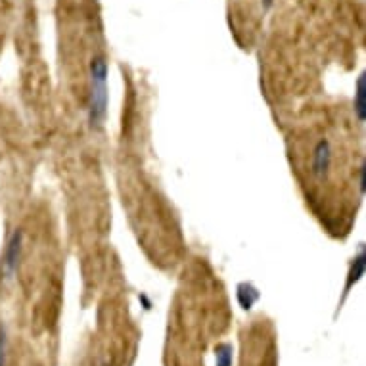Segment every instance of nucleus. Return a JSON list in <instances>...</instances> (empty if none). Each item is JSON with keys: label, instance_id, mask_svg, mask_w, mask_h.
Masks as SVG:
<instances>
[{"label": "nucleus", "instance_id": "nucleus-2", "mask_svg": "<svg viewBox=\"0 0 366 366\" xmlns=\"http://www.w3.org/2000/svg\"><path fill=\"white\" fill-rule=\"evenodd\" d=\"M22 255H24V230L16 228L6 241V250H4L2 263H0L2 280L10 282L16 278L19 263H22Z\"/></svg>", "mask_w": 366, "mask_h": 366}, {"label": "nucleus", "instance_id": "nucleus-1", "mask_svg": "<svg viewBox=\"0 0 366 366\" xmlns=\"http://www.w3.org/2000/svg\"><path fill=\"white\" fill-rule=\"evenodd\" d=\"M108 62L104 56H94L90 62V93H88V123L98 131L108 117Z\"/></svg>", "mask_w": 366, "mask_h": 366}, {"label": "nucleus", "instance_id": "nucleus-9", "mask_svg": "<svg viewBox=\"0 0 366 366\" xmlns=\"http://www.w3.org/2000/svg\"><path fill=\"white\" fill-rule=\"evenodd\" d=\"M365 164L360 165V169H358V188H360V192L365 194Z\"/></svg>", "mask_w": 366, "mask_h": 366}, {"label": "nucleus", "instance_id": "nucleus-5", "mask_svg": "<svg viewBox=\"0 0 366 366\" xmlns=\"http://www.w3.org/2000/svg\"><path fill=\"white\" fill-rule=\"evenodd\" d=\"M353 109L357 116L358 123L366 121V75L360 73L355 85V98H353Z\"/></svg>", "mask_w": 366, "mask_h": 366}, {"label": "nucleus", "instance_id": "nucleus-7", "mask_svg": "<svg viewBox=\"0 0 366 366\" xmlns=\"http://www.w3.org/2000/svg\"><path fill=\"white\" fill-rule=\"evenodd\" d=\"M232 345L230 343H218L215 347V360L217 366H232Z\"/></svg>", "mask_w": 366, "mask_h": 366}, {"label": "nucleus", "instance_id": "nucleus-4", "mask_svg": "<svg viewBox=\"0 0 366 366\" xmlns=\"http://www.w3.org/2000/svg\"><path fill=\"white\" fill-rule=\"evenodd\" d=\"M365 265H366V255H365V246H360V250L358 253L353 257L349 266V273H347V282H345V296L349 294V289L357 284L360 278H363V274H365Z\"/></svg>", "mask_w": 366, "mask_h": 366}, {"label": "nucleus", "instance_id": "nucleus-3", "mask_svg": "<svg viewBox=\"0 0 366 366\" xmlns=\"http://www.w3.org/2000/svg\"><path fill=\"white\" fill-rule=\"evenodd\" d=\"M332 144L326 138H320L317 142V146L312 148V157H311V173L315 179H326L330 167H332Z\"/></svg>", "mask_w": 366, "mask_h": 366}, {"label": "nucleus", "instance_id": "nucleus-8", "mask_svg": "<svg viewBox=\"0 0 366 366\" xmlns=\"http://www.w3.org/2000/svg\"><path fill=\"white\" fill-rule=\"evenodd\" d=\"M8 363V334L6 328L0 324V366H6Z\"/></svg>", "mask_w": 366, "mask_h": 366}, {"label": "nucleus", "instance_id": "nucleus-6", "mask_svg": "<svg viewBox=\"0 0 366 366\" xmlns=\"http://www.w3.org/2000/svg\"><path fill=\"white\" fill-rule=\"evenodd\" d=\"M259 297V289L250 284V282H241L238 284V288H236V299H238V303H240L241 309H246V311H250L253 305L257 303Z\"/></svg>", "mask_w": 366, "mask_h": 366}, {"label": "nucleus", "instance_id": "nucleus-10", "mask_svg": "<svg viewBox=\"0 0 366 366\" xmlns=\"http://www.w3.org/2000/svg\"><path fill=\"white\" fill-rule=\"evenodd\" d=\"M261 2H263V8L269 10V8H271V6H273L274 0H261Z\"/></svg>", "mask_w": 366, "mask_h": 366}]
</instances>
